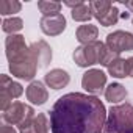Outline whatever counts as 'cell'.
Wrapping results in <instances>:
<instances>
[{"label":"cell","mask_w":133,"mask_h":133,"mask_svg":"<svg viewBox=\"0 0 133 133\" xmlns=\"http://www.w3.org/2000/svg\"><path fill=\"white\" fill-rule=\"evenodd\" d=\"M117 58H119V55H117V53H114L113 50H110V49L107 47V44H103L102 52H100L99 64H100V66H105V68H108V66H110L114 59H117Z\"/></svg>","instance_id":"cell-21"},{"label":"cell","mask_w":133,"mask_h":133,"mask_svg":"<svg viewBox=\"0 0 133 133\" xmlns=\"http://www.w3.org/2000/svg\"><path fill=\"white\" fill-rule=\"evenodd\" d=\"M92 17V13H91V8L89 5H80L77 8L72 10V19L77 21V22H89Z\"/></svg>","instance_id":"cell-19"},{"label":"cell","mask_w":133,"mask_h":133,"mask_svg":"<svg viewBox=\"0 0 133 133\" xmlns=\"http://www.w3.org/2000/svg\"><path fill=\"white\" fill-rule=\"evenodd\" d=\"M21 8H22V3L17 2V0H0V14L3 16L19 13Z\"/></svg>","instance_id":"cell-20"},{"label":"cell","mask_w":133,"mask_h":133,"mask_svg":"<svg viewBox=\"0 0 133 133\" xmlns=\"http://www.w3.org/2000/svg\"><path fill=\"white\" fill-rule=\"evenodd\" d=\"M6 58L13 77L30 82L36 77V72L39 69L47 68L49 63L52 61V49L44 39H41L33 42L30 47H25L24 50Z\"/></svg>","instance_id":"cell-2"},{"label":"cell","mask_w":133,"mask_h":133,"mask_svg":"<svg viewBox=\"0 0 133 133\" xmlns=\"http://www.w3.org/2000/svg\"><path fill=\"white\" fill-rule=\"evenodd\" d=\"M107 47L110 50H113L114 53L121 55L122 52H130L133 50V35L128 31H113L107 36Z\"/></svg>","instance_id":"cell-8"},{"label":"cell","mask_w":133,"mask_h":133,"mask_svg":"<svg viewBox=\"0 0 133 133\" xmlns=\"http://www.w3.org/2000/svg\"><path fill=\"white\" fill-rule=\"evenodd\" d=\"M19 133H36V127H35V117L27 119L25 122L19 124Z\"/></svg>","instance_id":"cell-23"},{"label":"cell","mask_w":133,"mask_h":133,"mask_svg":"<svg viewBox=\"0 0 133 133\" xmlns=\"http://www.w3.org/2000/svg\"><path fill=\"white\" fill-rule=\"evenodd\" d=\"M44 82L52 89H61V88H66L69 85L71 75L64 69H52L50 72H47L44 75Z\"/></svg>","instance_id":"cell-12"},{"label":"cell","mask_w":133,"mask_h":133,"mask_svg":"<svg viewBox=\"0 0 133 133\" xmlns=\"http://www.w3.org/2000/svg\"><path fill=\"white\" fill-rule=\"evenodd\" d=\"M131 21H133V19H131Z\"/></svg>","instance_id":"cell-28"},{"label":"cell","mask_w":133,"mask_h":133,"mask_svg":"<svg viewBox=\"0 0 133 133\" xmlns=\"http://www.w3.org/2000/svg\"><path fill=\"white\" fill-rule=\"evenodd\" d=\"M107 69H108V74L113 75V77H116V78H125V77H128V64H127V59H124L121 56L117 59H114Z\"/></svg>","instance_id":"cell-16"},{"label":"cell","mask_w":133,"mask_h":133,"mask_svg":"<svg viewBox=\"0 0 133 133\" xmlns=\"http://www.w3.org/2000/svg\"><path fill=\"white\" fill-rule=\"evenodd\" d=\"M35 116L36 114H35L33 107L22 103V102H13L5 111H2V119L6 125H19Z\"/></svg>","instance_id":"cell-6"},{"label":"cell","mask_w":133,"mask_h":133,"mask_svg":"<svg viewBox=\"0 0 133 133\" xmlns=\"http://www.w3.org/2000/svg\"><path fill=\"white\" fill-rule=\"evenodd\" d=\"M25 47H28L25 44V38L22 35H8V38L5 39V49H6V56H11L21 50H24Z\"/></svg>","instance_id":"cell-14"},{"label":"cell","mask_w":133,"mask_h":133,"mask_svg":"<svg viewBox=\"0 0 133 133\" xmlns=\"http://www.w3.org/2000/svg\"><path fill=\"white\" fill-rule=\"evenodd\" d=\"M127 64H128V77H133V56L127 59Z\"/></svg>","instance_id":"cell-26"},{"label":"cell","mask_w":133,"mask_h":133,"mask_svg":"<svg viewBox=\"0 0 133 133\" xmlns=\"http://www.w3.org/2000/svg\"><path fill=\"white\" fill-rule=\"evenodd\" d=\"M35 127H36V133H49L50 122L44 113H38L35 116Z\"/></svg>","instance_id":"cell-22"},{"label":"cell","mask_w":133,"mask_h":133,"mask_svg":"<svg viewBox=\"0 0 133 133\" xmlns=\"http://www.w3.org/2000/svg\"><path fill=\"white\" fill-rule=\"evenodd\" d=\"M102 47H103V42H100V41H96V42H91L86 45H80L74 50L72 59L80 68H88V66H92V64H99Z\"/></svg>","instance_id":"cell-5"},{"label":"cell","mask_w":133,"mask_h":133,"mask_svg":"<svg viewBox=\"0 0 133 133\" xmlns=\"http://www.w3.org/2000/svg\"><path fill=\"white\" fill-rule=\"evenodd\" d=\"M0 133H17V131L11 125H6L5 124V125H2V128H0Z\"/></svg>","instance_id":"cell-24"},{"label":"cell","mask_w":133,"mask_h":133,"mask_svg":"<svg viewBox=\"0 0 133 133\" xmlns=\"http://www.w3.org/2000/svg\"><path fill=\"white\" fill-rule=\"evenodd\" d=\"M107 85V75L105 72H102L100 69H89L83 74V78H82V86L83 89H86L88 92L97 96V94H102L103 88Z\"/></svg>","instance_id":"cell-9"},{"label":"cell","mask_w":133,"mask_h":133,"mask_svg":"<svg viewBox=\"0 0 133 133\" xmlns=\"http://www.w3.org/2000/svg\"><path fill=\"white\" fill-rule=\"evenodd\" d=\"M49 113L52 133H102L108 117L99 97L82 92L61 96Z\"/></svg>","instance_id":"cell-1"},{"label":"cell","mask_w":133,"mask_h":133,"mask_svg":"<svg viewBox=\"0 0 133 133\" xmlns=\"http://www.w3.org/2000/svg\"><path fill=\"white\" fill-rule=\"evenodd\" d=\"M25 94H27V99H28L33 105H44V103L49 100V92H47L44 83L39 82V80L31 82V83L28 85Z\"/></svg>","instance_id":"cell-11"},{"label":"cell","mask_w":133,"mask_h":133,"mask_svg":"<svg viewBox=\"0 0 133 133\" xmlns=\"http://www.w3.org/2000/svg\"><path fill=\"white\" fill-rule=\"evenodd\" d=\"M66 17L59 13L55 16H42V19L39 21V27L42 30V33H45L47 36H58L66 30Z\"/></svg>","instance_id":"cell-10"},{"label":"cell","mask_w":133,"mask_h":133,"mask_svg":"<svg viewBox=\"0 0 133 133\" xmlns=\"http://www.w3.org/2000/svg\"><path fill=\"white\" fill-rule=\"evenodd\" d=\"M66 6H69V8H77V6H80V5H83V2H82V0H77V2H66L64 3Z\"/></svg>","instance_id":"cell-25"},{"label":"cell","mask_w":133,"mask_h":133,"mask_svg":"<svg viewBox=\"0 0 133 133\" xmlns=\"http://www.w3.org/2000/svg\"><path fill=\"white\" fill-rule=\"evenodd\" d=\"M127 97V89L121 83H111L105 89V99L111 103H119Z\"/></svg>","instance_id":"cell-15"},{"label":"cell","mask_w":133,"mask_h":133,"mask_svg":"<svg viewBox=\"0 0 133 133\" xmlns=\"http://www.w3.org/2000/svg\"><path fill=\"white\" fill-rule=\"evenodd\" d=\"M2 28L8 35H16L17 31H21L24 28V21L21 17H8V19L3 21Z\"/></svg>","instance_id":"cell-18"},{"label":"cell","mask_w":133,"mask_h":133,"mask_svg":"<svg viewBox=\"0 0 133 133\" xmlns=\"http://www.w3.org/2000/svg\"><path fill=\"white\" fill-rule=\"evenodd\" d=\"M105 133H133V103L114 105L108 111Z\"/></svg>","instance_id":"cell-3"},{"label":"cell","mask_w":133,"mask_h":133,"mask_svg":"<svg viewBox=\"0 0 133 133\" xmlns=\"http://www.w3.org/2000/svg\"><path fill=\"white\" fill-rule=\"evenodd\" d=\"M89 8H91L92 16L103 27L116 25L121 17L119 10L108 0H92V2H89Z\"/></svg>","instance_id":"cell-4"},{"label":"cell","mask_w":133,"mask_h":133,"mask_svg":"<svg viewBox=\"0 0 133 133\" xmlns=\"http://www.w3.org/2000/svg\"><path fill=\"white\" fill-rule=\"evenodd\" d=\"M38 8L42 13V16H55L59 14L61 11V3L59 2H49V0H41L38 2Z\"/></svg>","instance_id":"cell-17"},{"label":"cell","mask_w":133,"mask_h":133,"mask_svg":"<svg viewBox=\"0 0 133 133\" xmlns=\"http://www.w3.org/2000/svg\"><path fill=\"white\" fill-rule=\"evenodd\" d=\"M78 42L82 45H86V44H91V42H96L97 41V36H99V28L96 25H91V24H86V25H80L77 28V33H75Z\"/></svg>","instance_id":"cell-13"},{"label":"cell","mask_w":133,"mask_h":133,"mask_svg":"<svg viewBox=\"0 0 133 133\" xmlns=\"http://www.w3.org/2000/svg\"><path fill=\"white\" fill-rule=\"evenodd\" d=\"M22 92H24L22 85L3 74L0 77V108H2V111H5L13 103V99L21 97Z\"/></svg>","instance_id":"cell-7"},{"label":"cell","mask_w":133,"mask_h":133,"mask_svg":"<svg viewBox=\"0 0 133 133\" xmlns=\"http://www.w3.org/2000/svg\"><path fill=\"white\" fill-rule=\"evenodd\" d=\"M124 5L127 6V10H128L130 13H133V0H131V2H125Z\"/></svg>","instance_id":"cell-27"}]
</instances>
